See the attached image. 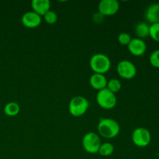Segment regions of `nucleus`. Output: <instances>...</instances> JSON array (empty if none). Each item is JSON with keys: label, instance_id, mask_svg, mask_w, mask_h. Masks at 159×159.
<instances>
[{"label": "nucleus", "instance_id": "obj_6", "mask_svg": "<svg viewBox=\"0 0 159 159\" xmlns=\"http://www.w3.org/2000/svg\"><path fill=\"white\" fill-rule=\"evenodd\" d=\"M152 141L150 131L144 127H138L132 133V141L139 148L147 147Z\"/></svg>", "mask_w": 159, "mask_h": 159}, {"label": "nucleus", "instance_id": "obj_12", "mask_svg": "<svg viewBox=\"0 0 159 159\" xmlns=\"http://www.w3.org/2000/svg\"><path fill=\"white\" fill-rule=\"evenodd\" d=\"M33 11L40 16L51 10V2L49 0H33L31 2Z\"/></svg>", "mask_w": 159, "mask_h": 159}, {"label": "nucleus", "instance_id": "obj_9", "mask_svg": "<svg viewBox=\"0 0 159 159\" xmlns=\"http://www.w3.org/2000/svg\"><path fill=\"white\" fill-rule=\"evenodd\" d=\"M42 18L40 15L34 11H28L23 15L21 18L22 24L27 28H36L41 23Z\"/></svg>", "mask_w": 159, "mask_h": 159}, {"label": "nucleus", "instance_id": "obj_13", "mask_svg": "<svg viewBox=\"0 0 159 159\" xmlns=\"http://www.w3.org/2000/svg\"><path fill=\"white\" fill-rule=\"evenodd\" d=\"M148 22L152 24L159 23V3H153L148 6L145 12Z\"/></svg>", "mask_w": 159, "mask_h": 159}, {"label": "nucleus", "instance_id": "obj_15", "mask_svg": "<svg viewBox=\"0 0 159 159\" xmlns=\"http://www.w3.org/2000/svg\"><path fill=\"white\" fill-rule=\"evenodd\" d=\"M4 113L8 116H15L20 113V107L17 102H9L5 105L3 109Z\"/></svg>", "mask_w": 159, "mask_h": 159}, {"label": "nucleus", "instance_id": "obj_11", "mask_svg": "<svg viewBox=\"0 0 159 159\" xmlns=\"http://www.w3.org/2000/svg\"><path fill=\"white\" fill-rule=\"evenodd\" d=\"M107 82L108 80L104 75L97 74V73L92 75L89 79V84L91 87L97 90L98 92L107 88Z\"/></svg>", "mask_w": 159, "mask_h": 159}, {"label": "nucleus", "instance_id": "obj_7", "mask_svg": "<svg viewBox=\"0 0 159 159\" xmlns=\"http://www.w3.org/2000/svg\"><path fill=\"white\" fill-rule=\"evenodd\" d=\"M118 75L124 79H132L137 75V68L131 61L123 60L118 63L116 68Z\"/></svg>", "mask_w": 159, "mask_h": 159}, {"label": "nucleus", "instance_id": "obj_19", "mask_svg": "<svg viewBox=\"0 0 159 159\" xmlns=\"http://www.w3.org/2000/svg\"><path fill=\"white\" fill-rule=\"evenodd\" d=\"M149 36L155 41L159 42V23H154L150 26Z\"/></svg>", "mask_w": 159, "mask_h": 159}, {"label": "nucleus", "instance_id": "obj_3", "mask_svg": "<svg viewBox=\"0 0 159 159\" xmlns=\"http://www.w3.org/2000/svg\"><path fill=\"white\" fill-rule=\"evenodd\" d=\"M89 107V102L86 98L81 96L73 97L68 104V111L73 116L79 117L85 114Z\"/></svg>", "mask_w": 159, "mask_h": 159}, {"label": "nucleus", "instance_id": "obj_18", "mask_svg": "<svg viewBox=\"0 0 159 159\" xmlns=\"http://www.w3.org/2000/svg\"><path fill=\"white\" fill-rule=\"evenodd\" d=\"M43 20L48 24H54L57 20V15L55 12L52 10H49L48 12L43 16Z\"/></svg>", "mask_w": 159, "mask_h": 159}, {"label": "nucleus", "instance_id": "obj_20", "mask_svg": "<svg viewBox=\"0 0 159 159\" xmlns=\"http://www.w3.org/2000/svg\"><path fill=\"white\" fill-rule=\"evenodd\" d=\"M131 39L132 38L131 37H130V34L125 32L120 33V34L118 35L117 37L118 42H119L121 45H123V46H127V45L129 44V43L130 42V40H131Z\"/></svg>", "mask_w": 159, "mask_h": 159}, {"label": "nucleus", "instance_id": "obj_1", "mask_svg": "<svg viewBox=\"0 0 159 159\" xmlns=\"http://www.w3.org/2000/svg\"><path fill=\"white\" fill-rule=\"evenodd\" d=\"M98 132L101 137L107 139L114 138L119 134L120 127L118 122L111 118L100 119L97 126Z\"/></svg>", "mask_w": 159, "mask_h": 159}, {"label": "nucleus", "instance_id": "obj_17", "mask_svg": "<svg viewBox=\"0 0 159 159\" xmlns=\"http://www.w3.org/2000/svg\"><path fill=\"white\" fill-rule=\"evenodd\" d=\"M122 88V83L120 80L116 79H112L107 82V89H108L110 92L116 94Z\"/></svg>", "mask_w": 159, "mask_h": 159}, {"label": "nucleus", "instance_id": "obj_5", "mask_svg": "<svg viewBox=\"0 0 159 159\" xmlns=\"http://www.w3.org/2000/svg\"><path fill=\"white\" fill-rule=\"evenodd\" d=\"M101 144L102 143L100 138L94 132H89L85 134L82 138V147L87 153H98Z\"/></svg>", "mask_w": 159, "mask_h": 159}, {"label": "nucleus", "instance_id": "obj_21", "mask_svg": "<svg viewBox=\"0 0 159 159\" xmlns=\"http://www.w3.org/2000/svg\"><path fill=\"white\" fill-rule=\"evenodd\" d=\"M149 61H150V63L152 66L159 68V49L155 50V51L152 52Z\"/></svg>", "mask_w": 159, "mask_h": 159}, {"label": "nucleus", "instance_id": "obj_14", "mask_svg": "<svg viewBox=\"0 0 159 159\" xmlns=\"http://www.w3.org/2000/svg\"><path fill=\"white\" fill-rule=\"evenodd\" d=\"M149 30H150V26L148 24H147L146 23L141 22V23H138L136 25L134 32L136 36L138 37L137 38L143 40L144 38H146V37H148Z\"/></svg>", "mask_w": 159, "mask_h": 159}, {"label": "nucleus", "instance_id": "obj_10", "mask_svg": "<svg viewBox=\"0 0 159 159\" xmlns=\"http://www.w3.org/2000/svg\"><path fill=\"white\" fill-rule=\"evenodd\" d=\"M128 51L134 56H142L147 50L145 42L139 38H132L129 44L127 45Z\"/></svg>", "mask_w": 159, "mask_h": 159}, {"label": "nucleus", "instance_id": "obj_2", "mask_svg": "<svg viewBox=\"0 0 159 159\" xmlns=\"http://www.w3.org/2000/svg\"><path fill=\"white\" fill-rule=\"evenodd\" d=\"M89 66L94 73L104 75L110 71L111 61L106 54L98 53L92 56L89 61Z\"/></svg>", "mask_w": 159, "mask_h": 159}, {"label": "nucleus", "instance_id": "obj_4", "mask_svg": "<svg viewBox=\"0 0 159 159\" xmlns=\"http://www.w3.org/2000/svg\"><path fill=\"white\" fill-rule=\"evenodd\" d=\"M96 102L101 108L104 110H111L116 107L117 99L116 94L106 88L98 92L96 95Z\"/></svg>", "mask_w": 159, "mask_h": 159}, {"label": "nucleus", "instance_id": "obj_16", "mask_svg": "<svg viewBox=\"0 0 159 159\" xmlns=\"http://www.w3.org/2000/svg\"><path fill=\"white\" fill-rule=\"evenodd\" d=\"M114 152V147L111 143L105 142L103 144H101L99 147L98 153L102 157H108L110 156Z\"/></svg>", "mask_w": 159, "mask_h": 159}, {"label": "nucleus", "instance_id": "obj_8", "mask_svg": "<svg viewBox=\"0 0 159 159\" xmlns=\"http://www.w3.org/2000/svg\"><path fill=\"white\" fill-rule=\"evenodd\" d=\"M120 3L116 0H102L99 2L98 9L102 16H113L119 11Z\"/></svg>", "mask_w": 159, "mask_h": 159}]
</instances>
